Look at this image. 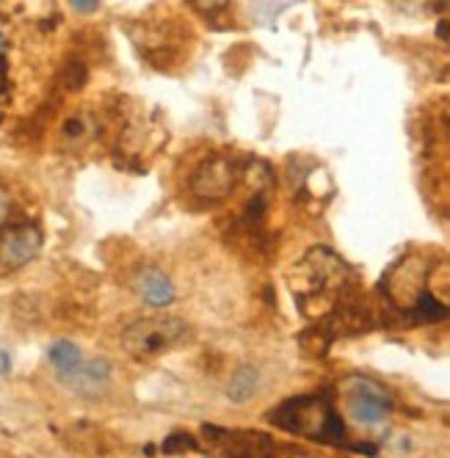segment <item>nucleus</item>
Masks as SVG:
<instances>
[{"label": "nucleus", "mask_w": 450, "mask_h": 458, "mask_svg": "<svg viewBox=\"0 0 450 458\" xmlns=\"http://www.w3.org/2000/svg\"><path fill=\"white\" fill-rule=\"evenodd\" d=\"M0 213H4V199H0Z\"/></svg>", "instance_id": "nucleus-20"}, {"label": "nucleus", "mask_w": 450, "mask_h": 458, "mask_svg": "<svg viewBox=\"0 0 450 458\" xmlns=\"http://www.w3.org/2000/svg\"><path fill=\"white\" fill-rule=\"evenodd\" d=\"M257 370L254 368H241L238 373H235V378L230 381V386H227V395H230V401H235V403H243L251 392L257 389Z\"/></svg>", "instance_id": "nucleus-14"}, {"label": "nucleus", "mask_w": 450, "mask_h": 458, "mask_svg": "<svg viewBox=\"0 0 450 458\" xmlns=\"http://www.w3.org/2000/svg\"><path fill=\"white\" fill-rule=\"evenodd\" d=\"M133 290L152 307H166V304L174 301V284H172V279L160 268H155V266H147V268H141L133 276Z\"/></svg>", "instance_id": "nucleus-10"}, {"label": "nucleus", "mask_w": 450, "mask_h": 458, "mask_svg": "<svg viewBox=\"0 0 450 458\" xmlns=\"http://www.w3.org/2000/svg\"><path fill=\"white\" fill-rule=\"evenodd\" d=\"M243 174H246L243 160L216 155V157H205L194 169V174L188 180V188L202 202H221L235 191V185H238V180H243Z\"/></svg>", "instance_id": "nucleus-6"}, {"label": "nucleus", "mask_w": 450, "mask_h": 458, "mask_svg": "<svg viewBox=\"0 0 450 458\" xmlns=\"http://www.w3.org/2000/svg\"><path fill=\"white\" fill-rule=\"evenodd\" d=\"M72 6H75L78 12H86V14H89V12H98V4H94V0H78V4H72Z\"/></svg>", "instance_id": "nucleus-17"}, {"label": "nucleus", "mask_w": 450, "mask_h": 458, "mask_svg": "<svg viewBox=\"0 0 450 458\" xmlns=\"http://www.w3.org/2000/svg\"><path fill=\"white\" fill-rule=\"evenodd\" d=\"M351 279H353L351 268L327 246L310 249L301 263L287 274L291 290L296 293L299 304L310 310V315H315V304L320 301L332 312L343 301V293L348 290Z\"/></svg>", "instance_id": "nucleus-3"}, {"label": "nucleus", "mask_w": 450, "mask_h": 458, "mask_svg": "<svg viewBox=\"0 0 450 458\" xmlns=\"http://www.w3.org/2000/svg\"><path fill=\"white\" fill-rule=\"evenodd\" d=\"M108 378H111V365L106 359H83L72 373L61 376V381L81 392V395H98V392L106 389Z\"/></svg>", "instance_id": "nucleus-9"}, {"label": "nucleus", "mask_w": 450, "mask_h": 458, "mask_svg": "<svg viewBox=\"0 0 450 458\" xmlns=\"http://www.w3.org/2000/svg\"><path fill=\"white\" fill-rule=\"evenodd\" d=\"M423 139L434 149H450V97L431 103L423 114Z\"/></svg>", "instance_id": "nucleus-11"}, {"label": "nucleus", "mask_w": 450, "mask_h": 458, "mask_svg": "<svg viewBox=\"0 0 450 458\" xmlns=\"http://www.w3.org/2000/svg\"><path fill=\"white\" fill-rule=\"evenodd\" d=\"M185 337H188L185 320L169 318V315H155V318H141L127 326L122 335V345L127 353L144 359V356H155L160 351L180 345Z\"/></svg>", "instance_id": "nucleus-5"}, {"label": "nucleus", "mask_w": 450, "mask_h": 458, "mask_svg": "<svg viewBox=\"0 0 450 458\" xmlns=\"http://www.w3.org/2000/svg\"><path fill=\"white\" fill-rule=\"evenodd\" d=\"M437 34H439V39L450 47V22H439V28H437Z\"/></svg>", "instance_id": "nucleus-18"}, {"label": "nucleus", "mask_w": 450, "mask_h": 458, "mask_svg": "<svg viewBox=\"0 0 450 458\" xmlns=\"http://www.w3.org/2000/svg\"><path fill=\"white\" fill-rule=\"evenodd\" d=\"M340 395L348 417L362 428H378L393 411L390 389L368 376H345L340 381Z\"/></svg>", "instance_id": "nucleus-4"}, {"label": "nucleus", "mask_w": 450, "mask_h": 458, "mask_svg": "<svg viewBox=\"0 0 450 458\" xmlns=\"http://www.w3.org/2000/svg\"><path fill=\"white\" fill-rule=\"evenodd\" d=\"M94 130H98V124H94V119L89 114H72L67 122H64L61 136L78 144V141H86L89 136H94Z\"/></svg>", "instance_id": "nucleus-13"}, {"label": "nucleus", "mask_w": 450, "mask_h": 458, "mask_svg": "<svg viewBox=\"0 0 450 458\" xmlns=\"http://www.w3.org/2000/svg\"><path fill=\"white\" fill-rule=\"evenodd\" d=\"M287 458H327V455H318V453H307V450H287Z\"/></svg>", "instance_id": "nucleus-16"}, {"label": "nucleus", "mask_w": 450, "mask_h": 458, "mask_svg": "<svg viewBox=\"0 0 450 458\" xmlns=\"http://www.w3.org/2000/svg\"><path fill=\"white\" fill-rule=\"evenodd\" d=\"M202 437L224 458H282V447L263 431H230L218 425H205Z\"/></svg>", "instance_id": "nucleus-7"}, {"label": "nucleus", "mask_w": 450, "mask_h": 458, "mask_svg": "<svg viewBox=\"0 0 450 458\" xmlns=\"http://www.w3.org/2000/svg\"><path fill=\"white\" fill-rule=\"evenodd\" d=\"M42 249V229L37 224H20L6 229L0 235V266L4 268H20L25 263H30Z\"/></svg>", "instance_id": "nucleus-8"}, {"label": "nucleus", "mask_w": 450, "mask_h": 458, "mask_svg": "<svg viewBox=\"0 0 450 458\" xmlns=\"http://www.w3.org/2000/svg\"><path fill=\"white\" fill-rule=\"evenodd\" d=\"M9 370H12V356L0 348V373H9Z\"/></svg>", "instance_id": "nucleus-19"}, {"label": "nucleus", "mask_w": 450, "mask_h": 458, "mask_svg": "<svg viewBox=\"0 0 450 458\" xmlns=\"http://www.w3.org/2000/svg\"><path fill=\"white\" fill-rule=\"evenodd\" d=\"M279 431L301 437L307 442L332 445V447H353L348 442L345 425L335 411V403L327 395H299L287 398L266 414Z\"/></svg>", "instance_id": "nucleus-2"}, {"label": "nucleus", "mask_w": 450, "mask_h": 458, "mask_svg": "<svg viewBox=\"0 0 450 458\" xmlns=\"http://www.w3.org/2000/svg\"><path fill=\"white\" fill-rule=\"evenodd\" d=\"M431 257L426 254H406L403 259L384 274L381 296L387 301V310L401 315L409 323H434L450 315L434 296L431 287Z\"/></svg>", "instance_id": "nucleus-1"}, {"label": "nucleus", "mask_w": 450, "mask_h": 458, "mask_svg": "<svg viewBox=\"0 0 450 458\" xmlns=\"http://www.w3.org/2000/svg\"><path fill=\"white\" fill-rule=\"evenodd\" d=\"M50 362H53V368L58 370V376H67V373H72V370L83 362V356H81V348H78L75 343H70V340H58V343H53V348H50Z\"/></svg>", "instance_id": "nucleus-12"}, {"label": "nucleus", "mask_w": 450, "mask_h": 458, "mask_svg": "<svg viewBox=\"0 0 450 458\" xmlns=\"http://www.w3.org/2000/svg\"><path fill=\"white\" fill-rule=\"evenodd\" d=\"M160 450L164 453H185V450H200V445L191 434H172V437H166V442Z\"/></svg>", "instance_id": "nucleus-15"}]
</instances>
